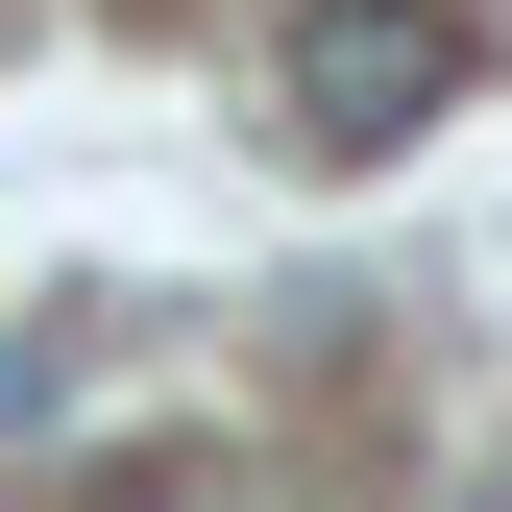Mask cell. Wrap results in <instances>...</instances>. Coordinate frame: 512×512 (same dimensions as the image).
<instances>
[{
	"label": "cell",
	"mask_w": 512,
	"mask_h": 512,
	"mask_svg": "<svg viewBox=\"0 0 512 512\" xmlns=\"http://www.w3.org/2000/svg\"><path fill=\"white\" fill-rule=\"evenodd\" d=\"M464 74H488L464 0H293V49H269V98H293V147H317V171H391Z\"/></svg>",
	"instance_id": "1"
}]
</instances>
